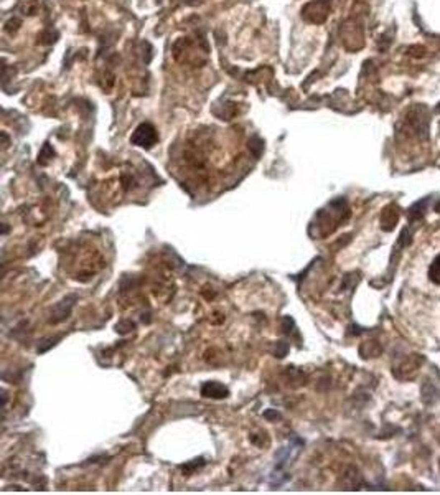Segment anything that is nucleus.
Wrapping results in <instances>:
<instances>
[{
  "instance_id": "f257e3e1",
  "label": "nucleus",
  "mask_w": 440,
  "mask_h": 495,
  "mask_svg": "<svg viewBox=\"0 0 440 495\" xmlns=\"http://www.w3.org/2000/svg\"><path fill=\"white\" fill-rule=\"evenodd\" d=\"M130 142L139 147H152L157 142V130L150 124H140L130 137Z\"/></svg>"
},
{
  "instance_id": "f03ea898",
  "label": "nucleus",
  "mask_w": 440,
  "mask_h": 495,
  "mask_svg": "<svg viewBox=\"0 0 440 495\" xmlns=\"http://www.w3.org/2000/svg\"><path fill=\"white\" fill-rule=\"evenodd\" d=\"M201 395L206 398H226L227 396V388L216 381H210L201 388Z\"/></svg>"
},
{
  "instance_id": "7ed1b4c3",
  "label": "nucleus",
  "mask_w": 440,
  "mask_h": 495,
  "mask_svg": "<svg viewBox=\"0 0 440 495\" xmlns=\"http://www.w3.org/2000/svg\"><path fill=\"white\" fill-rule=\"evenodd\" d=\"M431 279L434 282H440V257L434 262L432 269H431Z\"/></svg>"
}]
</instances>
